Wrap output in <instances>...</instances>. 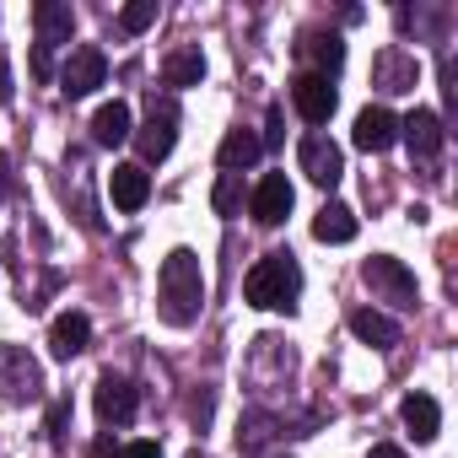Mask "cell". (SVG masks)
<instances>
[{
  "label": "cell",
  "mask_w": 458,
  "mask_h": 458,
  "mask_svg": "<svg viewBox=\"0 0 458 458\" xmlns=\"http://www.w3.org/2000/svg\"><path fill=\"white\" fill-rule=\"evenodd\" d=\"M157 308H162V324L173 329H189L205 308V270L189 249H173L162 259V276H157Z\"/></svg>",
  "instance_id": "1"
},
{
  "label": "cell",
  "mask_w": 458,
  "mask_h": 458,
  "mask_svg": "<svg viewBox=\"0 0 458 458\" xmlns=\"http://www.w3.org/2000/svg\"><path fill=\"white\" fill-rule=\"evenodd\" d=\"M243 297H249L254 308L292 313V308H297V297H302V270H297V259H292V254H265V259L249 270Z\"/></svg>",
  "instance_id": "2"
},
{
  "label": "cell",
  "mask_w": 458,
  "mask_h": 458,
  "mask_svg": "<svg viewBox=\"0 0 458 458\" xmlns=\"http://www.w3.org/2000/svg\"><path fill=\"white\" fill-rule=\"evenodd\" d=\"M44 377H38V361L17 345H0V404H28L38 399Z\"/></svg>",
  "instance_id": "3"
},
{
  "label": "cell",
  "mask_w": 458,
  "mask_h": 458,
  "mask_svg": "<svg viewBox=\"0 0 458 458\" xmlns=\"http://www.w3.org/2000/svg\"><path fill=\"white\" fill-rule=\"evenodd\" d=\"M361 281L372 286V297H383V302H394V308H415V276H410L399 259L372 254V259L361 265Z\"/></svg>",
  "instance_id": "4"
},
{
  "label": "cell",
  "mask_w": 458,
  "mask_h": 458,
  "mask_svg": "<svg viewBox=\"0 0 458 458\" xmlns=\"http://www.w3.org/2000/svg\"><path fill=\"white\" fill-rule=\"evenodd\" d=\"M130 140L140 146V157H146V162H162V157L173 151V140H178V108H173L167 98H162V103L151 98V114H146V124H140V130H130Z\"/></svg>",
  "instance_id": "5"
},
{
  "label": "cell",
  "mask_w": 458,
  "mask_h": 458,
  "mask_svg": "<svg viewBox=\"0 0 458 458\" xmlns=\"http://www.w3.org/2000/svg\"><path fill=\"white\" fill-rule=\"evenodd\" d=\"M297 162H302V173H308L318 189H335V183L345 178V151H340L329 135H308V140L297 146Z\"/></svg>",
  "instance_id": "6"
},
{
  "label": "cell",
  "mask_w": 458,
  "mask_h": 458,
  "mask_svg": "<svg viewBox=\"0 0 458 458\" xmlns=\"http://www.w3.org/2000/svg\"><path fill=\"white\" fill-rule=\"evenodd\" d=\"M292 205H297V189H292L286 173H265L259 189H254V199H249V210H254L259 226H281L292 216Z\"/></svg>",
  "instance_id": "7"
},
{
  "label": "cell",
  "mask_w": 458,
  "mask_h": 458,
  "mask_svg": "<svg viewBox=\"0 0 458 458\" xmlns=\"http://www.w3.org/2000/svg\"><path fill=\"white\" fill-rule=\"evenodd\" d=\"M103 81H108L103 49H76V55L65 60V71H60V92H65V98H92Z\"/></svg>",
  "instance_id": "8"
},
{
  "label": "cell",
  "mask_w": 458,
  "mask_h": 458,
  "mask_svg": "<svg viewBox=\"0 0 458 458\" xmlns=\"http://www.w3.org/2000/svg\"><path fill=\"white\" fill-rule=\"evenodd\" d=\"M292 103H297V114H302L308 124H329V114H335V103H340V98H335V87H329L324 76H313V71H308V76H297V81H292Z\"/></svg>",
  "instance_id": "9"
},
{
  "label": "cell",
  "mask_w": 458,
  "mask_h": 458,
  "mask_svg": "<svg viewBox=\"0 0 458 458\" xmlns=\"http://www.w3.org/2000/svg\"><path fill=\"white\" fill-rule=\"evenodd\" d=\"M92 404H98V420H103V426H124V420L135 415V388H130L124 377L103 372V377H98V394H92Z\"/></svg>",
  "instance_id": "10"
},
{
  "label": "cell",
  "mask_w": 458,
  "mask_h": 458,
  "mask_svg": "<svg viewBox=\"0 0 458 458\" xmlns=\"http://www.w3.org/2000/svg\"><path fill=\"white\" fill-rule=\"evenodd\" d=\"M108 194H114L119 210H140V205L151 199V173H146L140 162H119V167L108 173Z\"/></svg>",
  "instance_id": "11"
},
{
  "label": "cell",
  "mask_w": 458,
  "mask_h": 458,
  "mask_svg": "<svg viewBox=\"0 0 458 458\" xmlns=\"http://www.w3.org/2000/svg\"><path fill=\"white\" fill-rule=\"evenodd\" d=\"M33 28H38V49L55 55V44H71V33H76V12L60 6V0H38V6H33Z\"/></svg>",
  "instance_id": "12"
},
{
  "label": "cell",
  "mask_w": 458,
  "mask_h": 458,
  "mask_svg": "<svg viewBox=\"0 0 458 458\" xmlns=\"http://www.w3.org/2000/svg\"><path fill=\"white\" fill-rule=\"evenodd\" d=\"M394 140H399V119H394L383 103H372V108L356 114V146H361V151H388Z\"/></svg>",
  "instance_id": "13"
},
{
  "label": "cell",
  "mask_w": 458,
  "mask_h": 458,
  "mask_svg": "<svg viewBox=\"0 0 458 458\" xmlns=\"http://www.w3.org/2000/svg\"><path fill=\"white\" fill-rule=\"evenodd\" d=\"M399 135H404V146H410V157H437L442 151V119L431 114V108H415L404 124H399Z\"/></svg>",
  "instance_id": "14"
},
{
  "label": "cell",
  "mask_w": 458,
  "mask_h": 458,
  "mask_svg": "<svg viewBox=\"0 0 458 458\" xmlns=\"http://www.w3.org/2000/svg\"><path fill=\"white\" fill-rule=\"evenodd\" d=\"M87 340H92L87 313H60V318H55V329H49V351H55L60 361L81 356V351H87Z\"/></svg>",
  "instance_id": "15"
},
{
  "label": "cell",
  "mask_w": 458,
  "mask_h": 458,
  "mask_svg": "<svg viewBox=\"0 0 458 458\" xmlns=\"http://www.w3.org/2000/svg\"><path fill=\"white\" fill-rule=\"evenodd\" d=\"M259 151H265V140H259L254 130H226V140H221L216 162H221V173H243V167H254V162H259Z\"/></svg>",
  "instance_id": "16"
},
{
  "label": "cell",
  "mask_w": 458,
  "mask_h": 458,
  "mask_svg": "<svg viewBox=\"0 0 458 458\" xmlns=\"http://www.w3.org/2000/svg\"><path fill=\"white\" fill-rule=\"evenodd\" d=\"M313 238H318V243H351V238H356V210L340 205V199H329V205L313 216Z\"/></svg>",
  "instance_id": "17"
},
{
  "label": "cell",
  "mask_w": 458,
  "mask_h": 458,
  "mask_svg": "<svg viewBox=\"0 0 458 458\" xmlns=\"http://www.w3.org/2000/svg\"><path fill=\"white\" fill-rule=\"evenodd\" d=\"M351 335H356L361 345H377V351L399 345V324L383 318V313H372V308H356V313H351Z\"/></svg>",
  "instance_id": "18"
},
{
  "label": "cell",
  "mask_w": 458,
  "mask_h": 458,
  "mask_svg": "<svg viewBox=\"0 0 458 458\" xmlns=\"http://www.w3.org/2000/svg\"><path fill=\"white\" fill-rule=\"evenodd\" d=\"M92 140H98V146H124V140H130V108H124L119 98L92 114Z\"/></svg>",
  "instance_id": "19"
},
{
  "label": "cell",
  "mask_w": 458,
  "mask_h": 458,
  "mask_svg": "<svg viewBox=\"0 0 458 458\" xmlns=\"http://www.w3.org/2000/svg\"><path fill=\"white\" fill-rule=\"evenodd\" d=\"M404 426H410L415 442H431V437L442 431V410H437V399H431V394H410V399H404Z\"/></svg>",
  "instance_id": "20"
},
{
  "label": "cell",
  "mask_w": 458,
  "mask_h": 458,
  "mask_svg": "<svg viewBox=\"0 0 458 458\" xmlns=\"http://www.w3.org/2000/svg\"><path fill=\"white\" fill-rule=\"evenodd\" d=\"M302 55H308L313 65H318L313 76H324V81H329V76H335V71L345 65V44H340L335 33H308V38H302Z\"/></svg>",
  "instance_id": "21"
},
{
  "label": "cell",
  "mask_w": 458,
  "mask_h": 458,
  "mask_svg": "<svg viewBox=\"0 0 458 458\" xmlns=\"http://www.w3.org/2000/svg\"><path fill=\"white\" fill-rule=\"evenodd\" d=\"M377 81H383V92H410L415 87V60H404L399 49H383L377 55Z\"/></svg>",
  "instance_id": "22"
},
{
  "label": "cell",
  "mask_w": 458,
  "mask_h": 458,
  "mask_svg": "<svg viewBox=\"0 0 458 458\" xmlns=\"http://www.w3.org/2000/svg\"><path fill=\"white\" fill-rule=\"evenodd\" d=\"M199 76H205L199 49H178V55H167V65H162V81H167V87H199Z\"/></svg>",
  "instance_id": "23"
},
{
  "label": "cell",
  "mask_w": 458,
  "mask_h": 458,
  "mask_svg": "<svg viewBox=\"0 0 458 458\" xmlns=\"http://www.w3.org/2000/svg\"><path fill=\"white\" fill-rule=\"evenodd\" d=\"M210 205L216 216H243V173H221L210 189Z\"/></svg>",
  "instance_id": "24"
},
{
  "label": "cell",
  "mask_w": 458,
  "mask_h": 458,
  "mask_svg": "<svg viewBox=\"0 0 458 458\" xmlns=\"http://www.w3.org/2000/svg\"><path fill=\"white\" fill-rule=\"evenodd\" d=\"M151 22H157V0H130V6L119 12V28L124 33H146Z\"/></svg>",
  "instance_id": "25"
},
{
  "label": "cell",
  "mask_w": 458,
  "mask_h": 458,
  "mask_svg": "<svg viewBox=\"0 0 458 458\" xmlns=\"http://www.w3.org/2000/svg\"><path fill=\"white\" fill-rule=\"evenodd\" d=\"M65 426H71V399H55L49 404V442H65Z\"/></svg>",
  "instance_id": "26"
},
{
  "label": "cell",
  "mask_w": 458,
  "mask_h": 458,
  "mask_svg": "<svg viewBox=\"0 0 458 458\" xmlns=\"http://www.w3.org/2000/svg\"><path fill=\"white\" fill-rule=\"evenodd\" d=\"M33 76H38V81L55 76V55H49V49H33Z\"/></svg>",
  "instance_id": "27"
},
{
  "label": "cell",
  "mask_w": 458,
  "mask_h": 458,
  "mask_svg": "<svg viewBox=\"0 0 458 458\" xmlns=\"http://www.w3.org/2000/svg\"><path fill=\"white\" fill-rule=\"evenodd\" d=\"M119 458H162V447H157V442H130Z\"/></svg>",
  "instance_id": "28"
},
{
  "label": "cell",
  "mask_w": 458,
  "mask_h": 458,
  "mask_svg": "<svg viewBox=\"0 0 458 458\" xmlns=\"http://www.w3.org/2000/svg\"><path fill=\"white\" fill-rule=\"evenodd\" d=\"M189 415H194V420H199V426H205V415H210V394H199V399H194V404H189Z\"/></svg>",
  "instance_id": "29"
},
{
  "label": "cell",
  "mask_w": 458,
  "mask_h": 458,
  "mask_svg": "<svg viewBox=\"0 0 458 458\" xmlns=\"http://www.w3.org/2000/svg\"><path fill=\"white\" fill-rule=\"evenodd\" d=\"M92 458H119V447H114L108 437H98V447H92Z\"/></svg>",
  "instance_id": "30"
},
{
  "label": "cell",
  "mask_w": 458,
  "mask_h": 458,
  "mask_svg": "<svg viewBox=\"0 0 458 458\" xmlns=\"http://www.w3.org/2000/svg\"><path fill=\"white\" fill-rule=\"evenodd\" d=\"M12 98V71H6V60H0V103Z\"/></svg>",
  "instance_id": "31"
},
{
  "label": "cell",
  "mask_w": 458,
  "mask_h": 458,
  "mask_svg": "<svg viewBox=\"0 0 458 458\" xmlns=\"http://www.w3.org/2000/svg\"><path fill=\"white\" fill-rule=\"evenodd\" d=\"M372 458H404L399 447H372Z\"/></svg>",
  "instance_id": "32"
},
{
  "label": "cell",
  "mask_w": 458,
  "mask_h": 458,
  "mask_svg": "<svg viewBox=\"0 0 458 458\" xmlns=\"http://www.w3.org/2000/svg\"><path fill=\"white\" fill-rule=\"evenodd\" d=\"M0 167H6V157H0ZM0 183H6V173H0Z\"/></svg>",
  "instance_id": "33"
},
{
  "label": "cell",
  "mask_w": 458,
  "mask_h": 458,
  "mask_svg": "<svg viewBox=\"0 0 458 458\" xmlns=\"http://www.w3.org/2000/svg\"><path fill=\"white\" fill-rule=\"evenodd\" d=\"M194 458H199V453H194Z\"/></svg>",
  "instance_id": "34"
}]
</instances>
